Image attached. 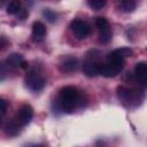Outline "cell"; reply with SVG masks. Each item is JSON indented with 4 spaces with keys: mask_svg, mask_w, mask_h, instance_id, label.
<instances>
[{
    "mask_svg": "<svg viewBox=\"0 0 147 147\" xmlns=\"http://www.w3.org/2000/svg\"><path fill=\"white\" fill-rule=\"evenodd\" d=\"M117 94H118V98L123 101V102H127V105L130 106L132 102L137 101V93L136 91L131 90V88H127V87H124V86H119L117 88Z\"/></svg>",
    "mask_w": 147,
    "mask_h": 147,
    "instance_id": "cell-8",
    "label": "cell"
},
{
    "mask_svg": "<svg viewBox=\"0 0 147 147\" xmlns=\"http://www.w3.org/2000/svg\"><path fill=\"white\" fill-rule=\"evenodd\" d=\"M70 29L78 39H84L91 33V25L87 22L80 20L72 21L70 23Z\"/></svg>",
    "mask_w": 147,
    "mask_h": 147,
    "instance_id": "cell-4",
    "label": "cell"
},
{
    "mask_svg": "<svg viewBox=\"0 0 147 147\" xmlns=\"http://www.w3.org/2000/svg\"><path fill=\"white\" fill-rule=\"evenodd\" d=\"M6 76H7V69H6L5 64H2L0 62V82L6 78Z\"/></svg>",
    "mask_w": 147,
    "mask_h": 147,
    "instance_id": "cell-20",
    "label": "cell"
},
{
    "mask_svg": "<svg viewBox=\"0 0 147 147\" xmlns=\"http://www.w3.org/2000/svg\"><path fill=\"white\" fill-rule=\"evenodd\" d=\"M134 75H136V78L139 82V84H141V85L147 84V64H146V62L141 61L136 64Z\"/></svg>",
    "mask_w": 147,
    "mask_h": 147,
    "instance_id": "cell-9",
    "label": "cell"
},
{
    "mask_svg": "<svg viewBox=\"0 0 147 147\" xmlns=\"http://www.w3.org/2000/svg\"><path fill=\"white\" fill-rule=\"evenodd\" d=\"M132 49L129 47H122V48H117L114 49L113 52H110L107 56V61H124L125 57H129L132 55Z\"/></svg>",
    "mask_w": 147,
    "mask_h": 147,
    "instance_id": "cell-7",
    "label": "cell"
},
{
    "mask_svg": "<svg viewBox=\"0 0 147 147\" xmlns=\"http://www.w3.org/2000/svg\"><path fill=\"white\" fill-rule=\"evenodd\" d=\"M124 67V61H107L100 64V75L105 77H114L122 71Z\"/></svg>",
    "mask_w": 147,
    "mask_h": 147,
    "instance_id": "cell-3",
    "label": "cell"
},
{
    "mask_svg": "<svg viewBox=\"0 0 147 147\" xmlns=\"http://www.w3.org/2000/svg\"><path fill=\"white\" fill-rule=\"evenodd\" d=\"M7 108H8V102L5 99L0 98V115H3L7 110Z\"/></svg>",
    "mask_w": 147,
    "mask_h": 147,
    "instance_id": "cell-19",
    "label": "cell"
},
{
    "mask_svg": "<svg viewBox=\"0 0 147 147\" xmlns=\"http://www.w3.org/2000/svg\"><path fill=\"white\" fill-rule=\"evenodd\" d=\"M32 147H46V146H44V145H34Z\"/></svg>",
    "mask_w": 147,
    "mask_h": 147,
    "instance_id": "cell-22",
    "label": "cell"
},
{
    "mask_svg": "<svg viewBox=\"0 0 147 147\" xmlns=\"http://www.w3.org/2000/svg\"><path fill=\"white\" fill-rule=\"evenodd\" d=\"M111 39V30L110 28H105L102 30H100V33H99V40L102 42V44H107L108 41H110Z\"/></svg>",
    "mask_w": 147,
    "mask_h": 147,
    "instance_id": "cell-14",
    "label": "cell"
},
{
    "mask_svg": "<svg viewBox=\"0 0 147 147\" xmlns=\"http://www.w3.org/2000/svg\"><path fill=\"white\" fill-rule=\"evenodd\" d=\"M87 5H88L92 9L99 10V9H101V8L106 5V1H105V0H88V1H87Z\"/></svg>",
    "mask_w": 147,
    "mask_h": 147,
    "instance_id": "cell-16",
    "label": "cell"
},
{
    "mask_svg": "<svg viewBox=\"0 0 147 147\" xmlns=\"http://www.w3.org/2000/svg\"><path fill=\"white\" fill-rule=\"evenodd\" d=\"M16 15H17V16H18L20 18H24V17H25V16L28 15V11H26L25 9H23V8H21V10H20V11H18V13H17Z\"/></svg>",
    "mask_w": 147,
    "mask_h": 147,
    "instance_id": "cell-21",
    "label": "cell"
},
{
    "mask_svg": "<svg viewBox=\"0 0 147 147\" xmlns=\"http://www.w3.org/2000/svg\"><path fill=\"white\" fill-rule=\"evenodd\" d=\"M7 64L11 68H17V67H21L23 69L28 68V63L24 61L23 56L21 54H17V53H14L11 55L8 56L7 59Z\"/></svg>",
    "mask_w": 147,
    "mask_h": 147,
    "instance_id": "cell-11",
    "label": "cell"
},
{
    "mask_svg": "<svg viewBox=\"0 0 147 147\" xmlns=\"http://www.w3.org/2000/svg\"><path fill=\"white\" fill-rule=\"evenodd\" d=\"M78 60L75 57H68L65 60H63L60 64V70L62 72H72L75 70H77L78 68Z\"/></svg>",
    "mask_w": 147,
    "mask_h": 147,
    "instance_id": "cell-12",
    "label": "cell"
},
{
    "mask_svg": "<svg viewBox=\"0 0 147 147\" xmlns=\"http://www.w3.org/2000/svg\"><path fill=\"white\" fill-rule=\"evenodd\" d=\"M82 93L74 86H65L60 90L57 106L64 113H71L82 105Z\"/></svg>",
    "mask_w": 147,
    "mask_h": 147,
    "instance_id": "cell-1",
    "label": "cell"
},
{
    "mask_svg": "<svg viewBox=\"0 0 147 147\" xmlns=\"http://www.w3.org/2000/svg\"><path fill=\"white\" fill-rule=\"evenodd\" d=\"M21 10V2L18 0H14V1H10L9 5L7 6V14L9 15H16L18 11Z\"/></svg>",
    "mask_w": 147,
    "mask_h": 147,
    "instance_id": "cell-13",
    "label": "cell"
},
{
    "mask_svg": "<svg viewBox=\"0 0 147 147\" xmlns=\"http://www.w3.org/2000/svg\"><path fill=\"white\" fill-rule=\"evenodd\" d=\"M95 25H96V28H99V30H102L105 28H108L109 26V23H108L107 18H105V17H98L95 20Z\"/></svg>",
    "mask_w": 147,
    "mask_h": 147,
    "instance_id": "cell-17",
    "label": "cell"
},
{
    "mask_svg": "<svg viewBox=\"0 0 147 147\" xmlns=\"http://www.w3.org/2000/svg\"><path fill=\"white\" fill-rule=\"evenodd\" d=\"M25 85H26V87L29 90L37 92V91H40V90H42L45 87L46 78L40 71L33 69V70H31V71H29L26 74V76H25Z\"/></svg>",
    "mask_w": 147,
    "mask_h": 147,
    "instance_id": "cell-2",
    "label": "cell"
},
{
    "mask_svg": "<svg viewBox=\"0 0 147 147\" xmlns=\"http://www.w3.org/2000/svg\"><path fill=\"white\" fill-rule=\"evenodd\" d=\"M121 7L124 11H133L136 8V2L133 0H124L121 2Z\"/></svg>",
    "mask_w": 147,
    "mask_h": 147,
    "instance_id": "cell-15",
    "label": "cell"
},
{
    "mask_svg": "<svg viewBox=\"0 0 147 147\" xmlns=\"http://www.w3.org/2000/svg\"><path fill=\"white\" fill-rule=\"evenodd\" d=\"M42 14H44V16H45L49 22H55V21H56L57 15H56L55 11H53V10H51V9H45Z\"/></svg>",
    "mask_w": 147,
    "mask_h": 147,
    "instance_id": "cell-18",
    "label": "cell"
},
{
    "mask_svg": "<svg viewBox=\"0 0 147 147\" xmlns=\"http://www.w3.org/2000/svg\"><path fill=\"white\" fill-rule=\"evenodd\" d=\"M32 117H33V108L30 105H24L20 109L15 122L17 123L18 126H24L31 122Z\"/></svg>",
    "mask_w": 147,
    "mask_h": 147,
    "instance_id": "cell-5",
    "label": "cell"
},
{
    "mask_svg": "<svg viewBox=\"0 0 147 147\" xmlns=\"http://www.w3.org/2000/svg\"><path fill=\"white\" fill-rule=\"evenodd\" d=\"M100 64L101 63L96 61V59L88 57L83 64V71L88 77H95L100 75Z\"/></svg>",
    "mask_w": 147,
    "mask_h": 147,
    "instance_id": "cell-6",
    "label": "cell"
},
{
    "mask_svg": "<svg viewBox=\"0 0 147 147\" xmlns=\"http://www.w3.org/2000/svg\"><path fill=\"white\" fill-rule=\"evenodd\" d=\"M46 36V26L44 23H41L40 21H36L32 25V37L33 40L37 42H40L44 40Z\"/></svg>",
    "mask_w": 147,
    "mask_h": 147,
    "instance_id": "cell-10",
    "label": "cell"
}]
</instances>
